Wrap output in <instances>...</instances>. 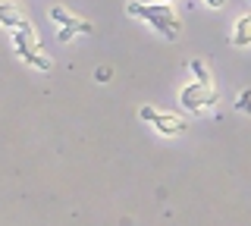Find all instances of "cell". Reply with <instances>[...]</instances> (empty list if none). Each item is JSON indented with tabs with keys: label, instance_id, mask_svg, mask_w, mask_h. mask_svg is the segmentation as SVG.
I'll list each match as a JSON object with an SVG mask.
<instances>
[{
	"label": "cell",
	"instance_id": "9c48e42d",
	"mask_svg": "<svg viewBox=\"0 0 251 226\" xmlns=\"http://www.w3.org/2000/svg\"><path fill=\"white\" fill-rule=\"evenodd\" d=\"M157 113H160V110H154V107H141V110H138V116H141V120H145V123H154L157 120Z\"/></svg>",
	"mask_w": 251,
	"mask_h": 226
},
{
	"label": "cell",
	"instance_id": "8fae6325",
	"mask_svg": "<svg viewBox=\"0 0 251 226\" xmlns=\"http://www.w3.org/2000/svg\"><path fill=\"white\" fill-rule=\"evenodd\" d=\"M138 3H151V0H138ZM160 3H176V0H160Z\"/></svg>",
	"mask_w": 251,
	"mask_h": 226
},
{
	"label": "cell",
	"instance_id": "5b68a950",
	"mask_svg": "<svg viewBox=\"0 0 251 226\" xmlns=\"http://www.w3.org/2000/svg\"><path fill=\"white\" fill-rule=\"evenodd\" d=\"M25 13H22V6L19 3H13V0H0V25H6V28H19V25H25Z\"/></svg>",
	"mask_w": 251,
	"mask_h": 226
},
{
	"label": "cell",
	"instance_id": "8992f818",
	"mask_svg": "<svg viewBox=\"0 0 251 226\" xmlns=\"http://www.w3.org/2000/svg\"><path fill=\"white\" fill-rule=\"evenodd\" d=\"M154 126L160 129L163 135H179V132L185 129V120H182V116H176V113H157Z\"/></svg>",
	"mask_w": 251,
	"mask_h": 226
},
{
	"label": "cell",
	"instance_id": "ba28073f",
	"mask_svg": "<svg viewBox=\"0 0 251 226\" xmlns=\"http://www.w3.org/2000/svg\"><path fill=\"white\" fill-rule=\"evenodd\" d=\"M192 73H195V79L204 82V85H214V75H210V69L204 60H192Z\"/></svg>",
	"mask_w": 251,
	"mask_h": 226
},
{
	"label": "cell",
	"instance_id": "6da1fadb",
	"mask_svg": "<svg viewBox=\"0 0 251 226\" xmlns=\"http://www.w3.org/2000/svg\"><path fill=\"white\" fill-rule=\"evenodd\" d=\"M129 13L138 16V19H145V22H151V25L160 28L167 38H176L182 32V22H179V16L170 10V3H138V0H132Z\"/></svg>",
	"mask_w": 251,
	"mask_h": 226
},
{
	"label": "cell",
	"instance_id": "52a82bcc",
	"mask_svg": "<svg viewBox=\"0 0 251 226\" xmlns=\"http://www.w3.org/2000/svg\"><path fill=\"white\" fill-rule=\"evenodd\" d=\"M232 44H235V48H245V44H251V16H242L239 22H235Z\"/></svg>",
	"mask_w": 251,
	"mask_h": 226
},
{
	"label": "cell",
	"instance_id": "7c38bea8",
	"mask_svg": "<svg viewBox=\"0 0 251 226\" xmlns=\"http://www.w3.org/2000/svg\"><path fill=\"white\" fill-rule=\"evenodd\" d=\"M248 3H251V0H248Z\"/></svg>",
	"mask_w": 251,
	"mask_h": 226
},
{
	"label": "cell",
	"instance_id": "30bf717a",
	"mask_svg": "<svg viewBox=\"0 0 251 226\" xmlns=\"http://www.w3.org/2000/svg\"><path fill=\"white\" fill-rule=\"evenodd\" d=\"M207 6H214V10H220V6H226V0H204Z\"/></svg>",
	"mask_w": 251,
	"mask_h": 226
},
{
	"label": "cell",
	"instance_id": "7a4b0ae2",
	"mask_svg": "<svg viewBox=\"0 0 251 226\" xmlns=\"http://www.w3.org/2000/svg\"><path fill=\"white\" fill-rule=\"evenodd\" d=\"M13 41H16V50H19V57L25 60V63L31 66H38V69H50L53 66V60L47 57V53H41V44H38V35H35V28H31V22H25V25H19V28H13Z\"/></svg>",
	"mask_w": 251,
	"mask_h": 226
},
{
	"label": "cell",
	"instance_id": "277c9868",
	"mask_svg": "<svg viewBox=\"0 0 251 226\" xmlns=\"http://www.w3.org/2000/svg\"><path fill=\"white\" fill-rule=\"evenodd\" d=\"M50 19L60 22L63 32H60V41H69L75 32H91V22L82 19V16H73L69 10H63V6H50Z\"/></svg>",
	"mask_w": 251,
	"mask_h": 226
},
{
	"label": "cell",
	"instance_id": "3957f363",
	"mask_svg": "<svg viewBox=\"0 0 251 226\" xmlns=\"http://www.w3.org/2000/svg\"><path fill=\"white\" fill-rule=\"evenodd\" d=\"M217 100H220V95L214 91V85L195 82V85H185L182 88V107L185 110H204V107H214Z\"/></svg>",
	"mask_w": 251,
	"mask_h": 226
}]
</instances>
